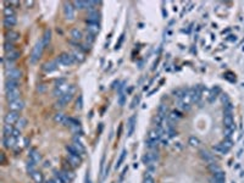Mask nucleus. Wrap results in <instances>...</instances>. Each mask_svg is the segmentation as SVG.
Segmentation results:
<instances>
[{
  "mask_svg": "<svg viewBox=\"0 0 244 183\" xmlns=\"http://www.w3.org/2000/svg\"><path fill=\"white\" fill-rule=\"evenodd\" d=\"M43 49H44V46H43V44H42V42H38L36 44V46L33 48L32 54H31V56H29V61H31L32 64H36V62L41 59L42 53H43Z\"/></svg>",
  "mask_w": 244,
  "mask_h": 183,
  "instance_id": "f257e3e1",
  "label": "nucleus"
},
{
  "mask_svg": "<svg viewBox=\"0 0 244 183\" xmlns=\"http://www.w3.org/2000/svg\"><path fill=\"white\" fill-rule=\"evenodd\" d=\"M143 162L145 165H149V164H156L160 161V155H159V152H149L146 154L143 155L142 157Z\"/></svg>",
  "mask_w": 244,
  "mask_h": 183,
  "instance_id": "f03ea898",
  "label": "nucleus"
},
{
  "mask_svg": "<svg viewBox=\"0 0 244 183\" xmlns=\"http://www.w3.org/2000/svg\"><path fill=\"white\" fill-rule=\"evenodd\" d=\"M56 61H58V64H60V65L70 66V65H72L76 60H74V57L72 56L71 54H69V53H62V54H60V55L56 57Z\"/></svg>",
  "mask_w": 244,
  "mask_h": 183,
  "instance_id": "7ed1b4c3",
  "label": "nucleus"
},
{
  "mask_svg": "<svg viewBox=\"0 0 244 183\" xmlns=\"http://www.w3.org/2000/svg\"><path fill=\"white\" fill-rule=\"evenodd\" d=\"M99 21H100V12L98 10L88 11V17L86 20L88 26H90V25H99Z\"/></svg>",
  "mask_w": 244,
  "mask_h": 183,
  "instance_id": "20e7f679",
  "label": "nucleus"
},
{
  "mask_svg": "<svg viewBox=\"0 0 244 183\" xmlns=\"http://www.w3.org/2000/svg\"><path fill=\"white\" fill-rule=\"evenodd\" d=\"M5 76L7 79H15V81H18L22 76V72L16 69V67H11V69H6L5 70Z\"/></svg>",
  "mask_w": 244,
  "mask_h": 183,
  "instance_id": "39448f33",
  "label": "nucleus"
},
{
  "mask_svg": "<svg viewBox=\"0 0 244 183\" xmlns=\"http://www.w3.org/2000/svg\"><path fill=\"white\" fill-rule=\"evenodd\" d=\"M18 120H20V115H18V113H16V111H10V113H6L5 117H4V121L7 125H12L15 122H17Z\"/></svg>",
  "mask_w": 244,
  "mask_h": 183,
  "instance_id": "423d86ee",
  "label": "nucleus"
},
{
  "mask_svg": "<svg viewBox=\"0 0 244 183\" xmlns=\"http://www.w3.org/2000/svg\"><path fill=\"white\" fill-rule=\"evenodd\" d=\"M145 144H146V148L149 152H159V149H160V139L148 138Z\"/></svg>",
  "mask_w": 244,
  "mask_h": 183,
  "instance_id": "0eeeda50",
  "label": "nucleus"
},
{
  "mask_svg": "<svg viewBox=\"0 0 244 183\" xmlns=\"http://www.w3.org/2000/svg\"><path fill=\"white\" fill-rule=\"evenodd\" d=\"M23 108H25V103H23L21 99H18V100H15V101L9 103V109H10V111H16V113H20V111H21Z\"/></svg>",
  "mask_w": 244,
  "mask_h": 183,
  "instance_id": "6e6552de",
  "label": "nucleus"
},
{
  "mask_svg": "<svg viewBox=\"0 0 244 183\" xmlns=\"http://www.w3.org/2000/svg\"><path fill=\"white\" fill-rule=\"evenodd\" d=\"M72 95H73V94H71V93H65V94H62V95L59 98L58 101H56V106H59V108H64L66 104H69V103L71 101Z\"/></svg>",
  "mask_w": 244,
  "mask_h": 183,
  "instance_id": "1a4fd4ad",
  "label": "nucleus"
},
{
  "mask_svg": "<svg viewBox=\"0 0 244 183\" xmlns=\"http://www.w3.org/2000/svg\"><path fill=\"white\" fill-rule=\"evenodd\" d=\"M58 61L56 60H54V61H49V62H45L43 66H42V69L45 73H51V72H54V71L58 69Z\"/></svg>",
  "mask_w": 244,
  "mask_h": 183,
  "instance_id": "9d476101",
  "label": "nucleus"
},
{
  "mask_svg": "<svg viewBox=\"0 0 244 183\" xmlns=\"http://www.w3.org/2000/svg\"><path fill=\"white\" fill-rule=\"evenodd\" d=\"M2 144L5 148H14L17 144V138H15L12 136H4L2 137Z\"/></svg>",
  "mask_w": 244,
  "mask_h": 183,
  "instance_id": "9b49d317",
  "label": "nucleus"
},
{
  "mask_svg": "<svg viewBox=\"0 0 244 183\" xmlns=\"http://www.w3.org/2000/svg\"><path fill=\"white\" fill-rule=\"evenodd\" d=\"M200 157L205 161V162H208V164H211V162H215V157H214V155L211 154L210 152H208L206 149H203L200 150Z\"/></svg>",
  "mask_w": 244,
  "mask_h": 183,
  "instance_id": "f8f14e48",
  "label": "nucleus"
},
{
  "mask_svg": "<svg viewBox=\"0 0 244 183\" xmlns=\"http://www.w3.org/2000/svg\"><path fill=\"white\" fill-rule=\"evenodd\" d=\"M18 81H15V79H6L5 82V93L6 92H11V90H16L18 88Z\"/></svg>",
  "mask_w": 244,
  "mask_h": 183,
  "instance_id": "ddd939ff",
  "label": "nucleus"
},
{
  "mask_svg": "<svg viewBox=\"0 0 244 183\" xmlns=\"http://www.w3.org/2000/svg\"><path fill=\"white\" fill-rule=\"evenodd\" d=\"M64 14L66 16V18L73 20V17H74V7L72 6V4H65Z\"/></svg>",
  "mask_w": 244,
  "mask_h": 183,
  "instance_id": "4468645a",
  "label": "nucleus"
},
{
  "mask_svg": "<svg viewBox=\"0 0 244 183\" xmlns=\"http://www.w3.org/2000/svg\"><path fill=\"white\" fill-rule=\"evenodd\" d=\"M17 23V20H16V17L14 16H7V17H4V26H5V28H12Z\"/></svg>",
  "mask_w": 244,
  "mask_h": 183,
  "instance_id": "2eb2a0df",
  "label": "nucleus"
},
{
  "mask_svg": "<svg viewBox=\"0 0 244 183\" xmlns=\"http://www.w3.org/2000/svg\"><path fill=\"white\" fill-rule=\"evenodd\" d=\"M5 39H6V42L15 43L16 41H18V39H20V34H18L17 32H15V31H11V29H10V32H7V33L5 34Z\"/></svg>",
  "mask_w": 244,
  "mask_h": 183,
  "instance_id": "dca6fc26",
  "label": "nucleus"
},
{
  "mask_svg": "<svg viewBox=\"0 0 244 183\" xmlns=\"http://www.w3.org/2000/svg\"><path fill=\"white\" fill-rule=\"evenodd\" d=\"M67 162L71 165L72 167H78L81 164V157L79 156H73V155H67Z\"/></svg>",
  "mask_w": 244,
  "mask_h": 183,
  "instance_id": "f3484780",
  "label": "nucleus"
},
{
  "mask_svg": "<svg viewBox=\"0 0 244 183\" xmlns=\"http://www.w3.org/2000/svg\"><path fill=\"white\" fill-rule=\"evenodd\" d=\"M20 57V53L18 51H11V53H5V55H4V60H6V61H11V62H15L17 59Z\"/></svg>",
  "mask_w": 244,
  "mask_h": 183,
  "instance_id": "a211bd4d",
  "label": "nucleus"
},
{
  "mask_svg": "<svg viewBox=\"0 0 244 183\" xmlns=\"http://www.w3.org/2000/svg\"><path fill=\"white\" fill-rule=\"evenodd\" d=\"M165 127V136L167 137V138H175L176 136H177V131H176V128L173 126H164Z\"/></svg>",
  "mask_w": 244,
  "mask_h": 183,
  "instance_id": "6ab92c4d",
  "label": "nucleus"
},
{
  "mask_svg": "<svg viewBox=\"0 0 244 183\" xmlns=\"http://www.w3.org/2000/svg\"><path fill=\"white\" fill-rule=\"evenodd\" d=\"M6 99L9 100V103L15 101V100H18L20 99V92H18V89L11 90V92H6Z\"/></svg>",
  "mask_w": 244,
  "mask_h": 183,
  "instance_id": "aec40b11",
  "label": "nucleus"
},
{
  "mask_svg": "<svg viewBox=\"0 0 244 183\" xmlns=\"http://www.w3.org/2000/svg\"><path fill=\"white\" fill-rule=\"evenodd\" d=\"M28 156H29V159H31V161H33V162H36V164L39 162V161L42 160L41 154H39L37 150H34V149H31V150H29Z\"/></svg>",
  "mask_w": 244,
  "mask_h": 183,
  "instance_id": "412c9836",
  "label": "nucleus"
},
{
  "mask_svg": "<svg viewBox=\"0 0 244 183\" xmlns=\"http://www.w3.org/2000/svg\"><path fill=\"white\" fill-rule=\"evenodd\" d=\"M66 152L69 153V155H73V156H82V153L73 145V144H70V145H66Z\"/></svg>",
  "mask_w": 244,
  "mask_h": 183,
  "instance_id": "4be33fe9",
  "label": "nucleus"
},
{
  "mask_svg": "<svg viewBox=\"0 0 244 183\" xmlns=\"http://www.w3.org/2000/svg\"><path fill=\"white\" fill-rule=\"evenodd\" d=\"M50 39H51V32H50V31H45V32H44V34H43V37H42V39H41V42H42L44 48H46V46L49 45Z\"/></svg>",
  "mask_w": 244,
  "mask_h": 183,
  "instance_id": "5701e85b",
  "label": "nucleus"
},
{
  "mask_svg": "<svg viewBox=\"0 0 244 183\" xmlns=\"http://www.w3.org/2000/svg\"><path fill=\"white\" fill-rule=\"evenodd\" d=\"M223 123H225L226 128H230V127L234 126V118H233V115H232V113L225 115V117H223Z\"/></svg>",
  "mask_w": 244,
  "mask_h": 183,
  "instance_id": "b1692460",
  "label": "nucleus"
},
{
  "mask_svg": "<svg viewBox=\"0 0 244 183\" xmlns=\"http://www.w3.org/2000/svg\"><path fill=\"white\" fill-rule=\"evenodd\" d=\"M99 31H100V25H90V26L87 27L88 34H92V36H94V37L99 33Z\"/></svg>",
  "mask_w": 244,
  "mask_h": 183,
  "instance_id": "393cba45",
  "label": "nucleus"
},
{
  "mask_svg": "<svg viewBox=\"0 0 244 183\" xmlns=\"http://www.w3.org/2000/svg\"><path fill=\"white\" fill-rule=\"evenodd\" d=\"M70 34H71V39H72V41H76V42L81 41V39L83 38V36H82V32H81V31H78L77 28L72 29L71 32H70Z\"/></svg>",
  "mask_w": 244,
  "mask_h": 183,
  "instance_id": "a878e982",
  "label": "nucleus"
},
{
  "mask_svg": "<svg viewBox=\"0 0 244 183\" xmlns=\"http://www.w3.org/2000/svg\"><path fill=\"white\" fill-rule=\"evenodd\" d=\"M214 150L217 152V153H220V154H227V153L230 152V149H228V148H226L222 143H220V144L215 145V147H214Z\"/></svg>",
  "mask_w": 244,
  "mask_h": 183,
  "instance_id": "bb28decb",
  "label": "nucleus"
},
{
  "mask_svg": "<svg viewBox=\"0 0 244 183\" xmlns=\"http://www.w3.org/2000/svg\"><path fill=\"white\" fill-rule=\"evenodd\" d=\"M12 132H14L12 125H7V123L4 125V127H2V134L4 136H12Z\"/></svg>",
  "mask_w": 244,
  "mask_h": 183,
  "instance_id": "cd10ccee",
  "label": "nucleus"
},
{
  "mask_svg": "<svg viewBox=\"0 0 244 183\" xmlns=\"http://www.w3.org/2000/svg\"><path fill=\"white\" fill-rule=\"evenodd\" d=\"M71 55L74 57V60H76V61H79V62H81V61H83V60H84V54H83V53H81V51H79V50H77V49L72 51Z\"/></svg>",
  "mask_w": 244,
  "mask_h": 183,
  "instance_id": "c85d7f7f",
  "label": "nucleus"
},
{
  "mask_svg": "<svg viewBox=\"0 0 244 183\" xmlns=\"http://www.w3.org/2000/svg\"><path fill=\"white\" fill-rule=\"evenodd\" d=\"M14 43L11 42H6L4 43V50H5V53H11V51H15V48H14Z\"/></svg>",
  "mask_w": 244,
  "mask_h": 183,
  "instance_id": "c756f323",
  "label": "nucleus"
},
{
  "mask_svg": "<svg viewBox=\"0 0 244 183\" xmlns=\"http://www.w3.org/2000/svg\"><path fill=\"white\" fill-rule=\"evenodd\" d=\"M134 123H136V117H131L127 122V127H128V136L132 134L133 129H134Z\"/></svg>",
  "mask_w": 244,
  "mask_h": 183,
  "instance_id": "7c9ffc66",
  "label": "nucleus"
},
{
  "mask_svg": "<svg viewBox=\"0 0 244 183\" xmlns=\"http://www.w3.org/2000/svg\"><path fill=\"white\" fill-rule=\"evenodd\" d=\"M31 177L36 181L37 183H42L43 182V176H42V173H39V172H33V173H31Z\"/></svg>",
  "mask_w": 244,
  "mask_h": 183,
  "instance_id": "2f4dec72",
  "label": "nucleus"
},
{
  "mask_svg": "<svg viewBox=\"0 0 244 183\" xmlns=\"http://www.w3.org/2000/svg\"><path fill=\"white\" fill-rule=\"evenodd\" d=\"M213 178L216 181H223L225 182V173L222 171H218L216 173H213Z\"/></svg>",
  "mask_w": 244,
  "mask_h": 183,
  "instance_id": "473e14b6",
  "label": "nucleus"
},
{
  "mask_svg": "<svg viewBox=\"0 0 244 183\" xmlns=\"http://www.w3.org/2000/svg\"><path fill=\"white\" fill-rule=\"evenodd\" d=\"M65 118H66V116L61 113H58L55 116H54V121H55V122H59V123H64V122H65Z\"/></svg>",
  "mask_w": 244,
  "mask_h": 183,
  "instance_id": "72a5a7b5",
  "label": "nucleus"
},
{
  "mask_svg": "<svg viewBox=\"0 0 244 183\" xmlns=\"http://www.w3.org/2000/svg\"><path fill=\"white\" fill-rule=\"evenodd\" d=\"M234 131H236V126H232V127H230V128H226V131H225V138H231V137L233 136Z\"/></svg>",
  "mask_w": 244,
  "mask_h": 183,
  "instance_id": "f704fd0d",
  "label": "nucleus"
},
{
  "mask_svg": "<svg viewBox=\"0 0 244 183\" xmlns=\"http://www.w3.org/2000/svg\"><path fill=\"white\" fill-rule=\"evenodd\" d=\"M26 169H27L29 175H31V173H33V172H36V162H33V161H28V164H27Z\"/></svg>",
  "mask_w": 244,
  "mask_h": 183,
  "instance_id": "c9c22d12",
  "label": "nucleus"
},
{
  "mask_svg": "<svg viewBox=\"0 0 244 183\" xmlns=\"http://www.w3.org/2000/svg\"><path fill=\"white\" fill-rule=\"evenodd\" d=\"M73 5L79 9V10H83V9H87V1H74Z\"/></svg>",
  "mask_w": 244,
  "mask_h": 183,
  "instance_id": "e433bc0d",
  "label": "nucleus"
},
{
  "mask_svg": "<svg viewBox=\"0 0 244 183\" xmlns=\"http://www.w3.org/2000/svg\"><path fill=\"white\" fill-rule=\"evenodd\" d=\"M2 12H4V17H7V16H14V10H12L10 6H6V7H4Z\"/></svg>",
  "mask_w": 244,
  "mask_h": 183,
  "instance_id": "4c0bfd02",
  "label": "nucleus"
},
{
  "mask_svg": "<svg viewBox=\"0 0 244 183\" xmlns=\"http://www.w3.org/2000/svg\"><path fill=\"white\" fill-rule=\"evenodd\" d=\"M143 183H155V181H154V178H153V176L150 175V173H145L144 175V181Z\"/></svg>",
  "mask_w": 244,
  "mask_h": 183,
  "instance_id": "58836bf2",
  "label": "nucleus"
},
{
  "mask_svg": "<svg viewBox=\"0 0 244 183\" xmlns=\"http://www.w3.org/2000/svg\"><path fill=\"white\" fill-rule=\"evenodd\" d=\"M209 170H210L213 173H216V172L221 171V169L217 166V164H215V162H211V164H209Z\"/></svg>",
  "mask_w": 244,
  "mask_h": 183,
  "instance_id": "ea45409f",
  "label": "nucleus"
},
{
  "mask_svg": "<svg viewBox=\"0 0 244 183\" xmlns=\"http://www.w3.org/2000/svg\"><path fill=\"white\" fill-rule=\"evenodd\" d=\"M125 101H126V95H125V93L117 95V103H118V105L123 106V105H125Z\"/></svg>",
  "mask_w": 244,
  "mask_h": 183,
  "instance_id": "a19ab883",
  "label": "nucleus"
},
{
  "mask_svg": "<svg viewBox=\"0 0 244 183\" xmlns=\"http://www.w3.org/2000/svg\"><path fill=\"white\" fill-rule=\"evenodd\" d=\"M226 148H228V149H231V147H232V144H233V142H232V139L231 138H225L223 141L221 142Z\"/></svg>",
  "mask_w": 244,
  "mask_h": 183,
  "instance_id": "79ce46f5",
  "label": "nucleus"
},
{
  "mask_svg": "<svg viewBox=\"0 0 244 183\" xmlns=\"http://www.w3.org/2000/svg\"><path fill=\"white\" fill-rule=\"evenodd\" d=\"M26 125H27V121H26L25 118H20V120L17 121V128H18V129H22Z\"/></svg>",
  "mask_w": 244,
  "mask_h": 183,
  "instance_id": "37998d69",
  "label": "nucleus"
},
{
  "mask_svg": "<svg viewBox=\"0 0 244 183\" xmlns=\"http://www.w3.org/2000/svg\"><path fill=\"white\" fill-rule=\"evenodd\" d=\"M86 41H87V43H88V45H90L92 43H94L95 37H94V36H92V34H88V36H87V38H86Z\"/></svg>",
  "mask_w": 244,
  "mask_h": 183,
  "instance_id": "c03bdc74",
  "label": "nucleus"
},
{
  "mask_svg": "<svg viewBox=\"0 0 244 183\" xmlns=\"http://www.w3.org/2000/svg\"><path fill=\"white\" fill-rule=\"evenodd\" d=\"M20 136H21V129H18V128H14V132H12V137L15 138H20Z\"/></svg>",
  "mask_w": 244,
  "mask_h": 183,
  "instance_id": "a18cd8bd",
  "label": "nucleus"
},
{
  "mask_svg": "<svg viewBox=\"0 0 244 183\" xmlns=\"http://www.w3.org/2000/svg\"><path fill=\"white\" fill-rule=\"evenodd\" d=\"M189 143H190L193 147H197V145L199 144V141H198L197 138H194V137H190V138H189Z\"/></svg>",
  "mask_w": 244,
  "mask_h": 183,
  "instance_id": "49530a36",
  "label": "nucleus"
},
{
  "mask_svg": "<svg viewBox=\"0 0 244 183\" xmlns=\"http://www.w3.org/2000/svg\"><path fill=\"white\" fill-rule=\"evenodd\" d=\"M221 100H222V103H223L225 105H226V104H228V103H231L230 99L227 98V95H225V94H223V95H221Z\"/></svg>",
  "mask_w": 244,
  "mask_h": 183,
  "instance_id": "de8ad7c7",
  "label": "nucleus"
},
{
  "mask_svg": "<svg viewBox=\"0 0 244 183\" xmlns=\"http://www.w3.org/2000/svg\"><path fill=\"white\" fill-rule=\"evenodd\" d=\"M37 90H38V92H41V93H43V92H45V90H46V87H45L44 84H41L39 87H38V88H37Z\"/></svg>",
  "mask_w": 244,
  "mask_h": 183,
  "instance_id": "09e8293b",
  "label": "nucleus"
},
{
  "mask_svg": "<svg viewBox=\"0 0 244 183\" xmlns=\"http://www.w3.org/2000/svg\"><path fill=\"white\" fill-rule=\"evenodd\" d=\"M62 83H65V79H64V78H60V79H58V81H56V87H60V85L62 84Z\"/></svg>",
  "mask_w": 244,
  "mask_h": 183,
  "instance_id": "8fccbe9b",
  "label": "nucleus"
},
{
  "mask_svg": "<svg viewBox=\"0 0 244 183\" xmlns=\"http://www.w3.org/2000/svg\"><path fill=\"white\" fill-rule=\"evenodd\" d=\"M125 154H126V153H125V152H123V153H122V154H121V156H120V160H118V162H117V167H118V166H120V164H121V161H122V160H123V157H125Z\"/></svg>",
  "mask_w": 244,
  "mask_h": 183,
  "instance_id": "3c124183",
  "label": "nucleus"
},
{
  "mask_svg": "<svg viewBox=\"0 0 244 183\" xmlns=\"http://www.w3.org/2000/svg\"><path fill=\"white\" fill-rule=\"evenodd\" d=\"M77 108H82V98H79L78 100H77Z\"/></svg>",
  "mask_w": 244,
  "mask_h": 183,
  "instance_id": "603ef678",
  "label": "nucleus"
},
{
  "mask_svg": "<svg viewBox=\"0 0 244 183\" xmlns=\"http://www.w3.org/2000/svg\"><path fill=\"white\" fill-rule=\"evenodd\" d=\"M210 181H211V183H225L223 181H216V180H214V178H211Z\"/></svg>",
  "mask_w": 244,
  "mask_h": 183,
  "instance_id": "864d4df0",
  "label": "nucleus"
},
{
  "mask_svg": "<svg viewBox=\"0 0 244 183\" xmlns=\"http://www.w3.org/2000/svg\"><path fill=\"white\" fill-rule=\"evenodd\" d=\"M44 183H56V182H55V181H54V178H53V180H48V181H45Z\"/></svg>",
  "mask_w": 244,
  "mask_h": 183,
  "instance_id": "5fc2aeb1",
  "label": "nucleus"
}]
</instances>
